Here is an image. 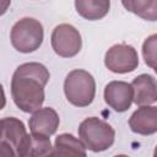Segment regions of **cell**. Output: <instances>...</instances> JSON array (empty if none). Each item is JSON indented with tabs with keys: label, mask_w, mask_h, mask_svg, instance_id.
<instances>
[{
	"label": "cell",
	"mask_w": 157,
	"mask_h": 157,
	"mask_svg": "<svg viewBox=\"0 0 157 157\" xmlns=\"http://www.w3.org/2000/svg\"><path fill=\"white\" fill-rule=\"evenodd\" d=\"M50 78L49 70L40 63H23L12 74L10 90L13 103L25 113H34L42 108L44 87Z\"/></svg>",
	"instance_id": "cell-1"
},
{
	"label": "cell",
	"mask_w": 157,
	"mask_h": 157,
	"mask_svg": "<svg viewBox=\"0 0 157 157\" xmlns=\"http://www.w3.org/2000/svg\"><path fill=\"white\" fill-rule=\"evenodd\" d=\"M78 137L87 150L92 152H102L112 147L115 140V130L107 121L90 117L78 125Z\"/></svg>",
	"instance_id": "cell-2"
},
{
	"label": "cell",
	"mask_w": 157,
	"mask_h": 157,
	"mask_svg": "<svg viewBox=\"0 0 157 157\" xmlns=\"http://www.w3.org/2000/svg\"><path fill=\"white\" fill-rule=\"evenodd\" d=\"M64 93L69 103L75 107L90 105L96 96L94 77L86 70H71L64 80Z\"/></svg>",
	"instance_id": "cell-3"
},
{
	"label": "cell",
	"mask_w": 157,
	"mask_h": 157,
	"mask_svg": "<svg viewBox=\"0 0 157 157\" xmlns=\"http://www.w3.org/2000/svg\"><path fill=\"white\" fill-rule=\"evenodd\" d=\"M43 25L33 17H23L18 20L11 28L10 40L12 47L20 53H33L43 43Z\"/></svg>",
	"instance_id": "cell-4"
},
{
	"label": "cell",
	"mask_w": 157,
	"mask_h": 157,
	"mask_svg": "<svg viewBox=\"0 0 157 157\" xmlns=\"http://www.w3.org/2000/svg\"><path fill=\"white\" fill-rule=\"evenodd\" d=\"M0 128V156L20 157L23 144L28 136L25 124L15 117H6L1 119Z\"/></svg>",
	"instance_id": "cell-5"
},
{
	"label": "cell",
	"mask_w": 157,
	"mask_h": 157,
	"mask_svg": "<svg viewBox=\"0 0 157 157\" xmlns=\"http://www.w3.org/2000/svg\"><path fill=\"white\" fill-rule=\"evenodd\" d=\"M52 48L61 58H72L82 48V38L76 27L70 23L58 25L50 36Z\"/></svg>",
	"instance_id": "cell-6"
},
{
	"label": "cell",
	"mask_w": 157,
	"mask_h": 157,
	"mask_svg": "<svg viewBox=\"0 0 157 157\" xmlns=\"http://www.w3.org/2000/svg\"><path fill=\"white\" fill-rule=\"evenodd\" d=\"M104 65L109 71L114 74L132 72L139 66L137 52L130 44H114L105 52Z\"/></svg>",
	"instance_id": "cell-7"
},
{
	"label": "cell",
	"mask_w": 157,
	"mask_h": 157,
	"mask_svg": "<svg viewBox=\"0 0 157 157\" xmlns=\"http://www.w3.org/2000/svg\"><path fill=\"white\" fill-rule=\"evenodd\" d=\"M104 101L115 112H126L134 102V88L125 81H110L104 87Z\"/></svg>",
	"instance_id": "cell-8"
},
{
	"label": "cell",
	"mask_w": 157,
	"mask_h": 157,
	"mask_svg": "<svg viewBox=\"0 0 157 157\" xmlns=\"http://www.w3.org/2000/svg\"><path fill=\"white\" fill-rule=\"evenodd\" d=\"M129 128L139 135H152L157 132V105H140L129 119Z\"/></svg>",
	"instance_id": "cell-9"
},
{
	"label": "cell",
	"mask_w": 157,
	"mask_h": 157,
	"mask_svg": "<svg viewBox=\"0 0 157 157\" xmlns=\"http://www.w3.org/2000/svg\"><path fill=\"white\" fill-rule=\"evenodd\" d=\"M60 124L59 114L55 109L50 107L39 108L34 113H32V117L28 120V126L31 132L33 134H40L45 136H52L56 132Z\"/></svg>",
	"instance_id": "cell-10"
},
{
	"label": "cell",
	"mask_w": 157,
	"mask_h": 157,
	"mask_svg": "<svg viewBox=\"0 0 157 157\" xmlns=\"http://www.w3.org/2000/svg\"><path fill=\"white\" fill-rule=\"evenodd\" d=\"M131 86L134 88V103L136 105H147L157 102V80L150 74L136 76Z\"/></svg>",
	"instance_id": "cell-11"
},
{
	"label": "cell",
	"mask_w": 157,
	"mask_h": 157,
	"mask_svg": "<svg viewBox=\"0 0 157 157\" xmlns=\"http://www.w3.org/2000/svg\"><path fill=\"white\" fill-rule=\"evenodd\" d=\"M86 146L81 139L75 137L72 134H60L56 136L50 156H86Z\"/></svg>",
	"instance_id": "cell-12"
},
{
	"label": "cell",
	"mask_w": 157,
	"mask_h": 157,
	"mask_svg": "<svg viewBox=\"0 0 157 157\" xmlns=\"http://www.w3.org/2000/svg\"><path fill=\"white\" fill-rule=\"evenodd\" d=\"M76 12L88 21L103 18L110 9V0H75Z\"/></svg>",
	"instance_id": "cell-13"
},
{
	"label": "cell",
	"mask_w": 157,
	"mask_h": 157,
	"mask_svg": "<svg viewBox=\"0 0 157 157\" xmlns=\"http://www.w3.org/2000/svg\"><path fill=\"white\" fill-rule=\"evenodd\" d=\"M53 151L50 137L40 134H28L20 157H42V156H50Z\"/></svg>",
	"instance_id": "cell-14"
},
{
	"label": "cell",
	"mask_w": 157,
	"mask_h": 157,
	"mask_svg": "<svg viewBox=\"0 0 157 157\" xmlns=\"http://www.w3.org/2000/svg\"><path fill=\"white\" fill-rule=\"evenodd\" d=\"M123 6L131 13L146 21H157V0H121Z\"/></svg>",
	"instance_id": "cell-15"
},
{
	"label": "cell",
	"mask_w": 157,
	"mask_h": 157,
	"mask_svg": "<svg viewBox=\"0 0 157 157\" xmlns=\"http://www.w3.org/2000/svg\"><path fill=\"white\" fill-rule=\"evenodd\" d=\"M142 58L148 67H157V33L148 36L142 43Z\"/></svg>",
	"instance_id": "cell-16"
},
{
	"label": "cell",
	"mask_w": 157,
	"mask_h": 157,
	"mask_svg": "<svg viewBox=\"0 0 157 157\" xmlns=\"http://www.w3.org/2000/svg\"><path fill=\"white\" fill-rule=\"evenodd\" d=\"M153 156H157V146H156V148H155V151H153Z\"/></svg>",
	"instance_id": "cell-17"
},
{
	"label": "cell",
	"mask_w": 157,
	"mask_h": 157,
	"mask_svg": "<svg viewBox=\"0 0 157 157\" xmlns=\"http://www.w3.org/2000/svg\"><path fill=\"white\" fill-rule=\"evenodd\" d=\"M155 71H156V74H157V67H156V69H155Z\"/></svg>",
	"instance_id": "cell-18"
}]
</instances>
